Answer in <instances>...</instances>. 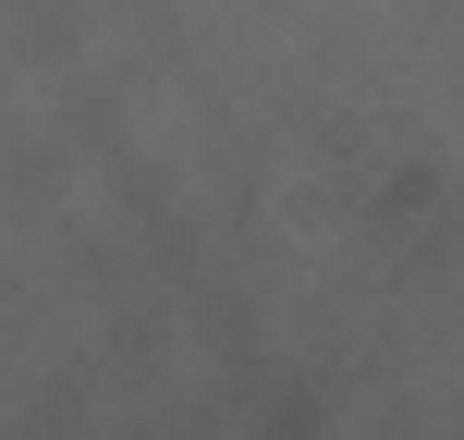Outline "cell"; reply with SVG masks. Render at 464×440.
<instances>
[]
</instances>
